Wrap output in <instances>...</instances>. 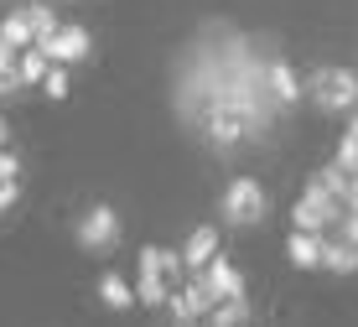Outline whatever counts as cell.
Returning <instances> with one entry per match:
<instances>
[{
    "instance_id": "7",
    "label": "cell",
    "mask_w": 358,
    "mask_h": 327,
    "mask_svg": "<svg viewBox=\"0 0 358 327\" xmlns=\"http://www.w3.org/2000/svg\"><path fill=\"white\" fill-rule=\"evenodd\" d=\"M166 312H171V322H203L208 312H213V291H208V281H203V270H192L187 281L171 291V301H166Z\"/></svg>"
},
{
    "instance_id": "12",
    "label": "cell",
    "mask_w": 358,
    "mask_h": 327,
    "mask_svg": "<svg viewBox=\"0 0 358 327\" xmlns=\"http://www.w3.org/2000/svg\"><path fill=\"white\" fill-rule=\"evenodd\" d=\"M270 94L280 99V109L301 104V78H296V68L286 57H270Z\"/></svg>"
},
{
    "instance_id": "17",
    "label": "cell",
    "mask_w": 358,
    "mask_h": 327,
    "mask_svg": "<svg viewBox=\"0 0 358 327\" xmlns=\"http://www.w3.org/2000/svg\"><path fill=\"white\" fill-rule=\"evenodd\" d=\"M208 322H213V327H239V322H250V301H244V296L213 301V312H208Z\"/></svg>"
},
{
    "instance_id": "6",
    "label": "cell",
    "mask_w": 358,
    "mask_h": 327,
    "mask_svg": "<svg viewBox=\"0 0 358 327\" xmlns=\"http://www.w3.org/2000/svg\"><path fill=\"white\" fill-rule=\"evenodd\" d=\"M73 234H78V244L89 249V255H104V249L120 244V213L109 203H94V208H83V218H78Z\"/></svg>"
},
{
    "instance_id": "11",
    "label": "cell",
    "mask_w": 358,
    "mask_h": 327,
    "mask_svg": "<svg viewBox=\"0 0 358 327\" xmlns=\"http://www.w3.org/2000/svg\"><path fill=\"white\" fill-rule=\"evenodd\" d=\"M94 291H99V301H104L109 312H130V307H141L135 286H130L120 270H104V275H99V286H94Z\"/></svg>"
},
{
    "instance_id": "10",
    "label": "cell",
    "mask_w": 358,
    "mask_h": 327,
    "mask_svg": "<svg viewBox=\"0 0 358 327\" xmlns=\"http://www.w3.org/2000/svg\"><path fill=\"white\" fill-rule=\"evenodd\" d=\"M286 260H291L296 270H322V234L291 229V239H286Z\"/></svg>"
},
{
    "instance_id": "15",
    "label": "cell",
    "mask_w": 358,
    "mask_h": 327,
    "mask_svg": "<svg viewBox=\"0 0 358 327\" xmlns=\"http://www.w3.org/2000/svg\"><path fill=\"white\" fill-rule=\"evenodd\" d=\"M0 36H6V42L16 47V53H21V47H31V42H36V32H31V16H27V6H21V11H10V16H0Z\"/></svg>"
},
{
    "instance_id": "24",
    "label": "cell",
    "mask_w": 358,
    "mask_h": 327,
    "mask_svg": "<svg viewBox=\"0 0 358 327\" xmlns=\"http://www.w3.org/2000/svg\"><path fill=\"white\" fill-rule=\"evenodd\" d=\"M16 193H21V182H0V213L16 203Z\"/></svg>"
},
{
    "instance_id": "23",
    "label": "cell",
    "mask_w": 358,
    "mask_h": 327,
    "mask_svg": "<svg viewBox=\"0 0 358 327\" xmlns=\"http://www.w3.org/2000/svg\"><path fill=\"white\" fill-rule=\"evenodd\" d=\"M338 229H343V239H353V244H358V208H343Z\"/></svg>"
},
{
    "instance_id": "26",
    "label": "cell",
    "mask_w": 358,
    "mask_h": 327,
    "mask_svg": "<svg viewBox=\"0 0 358 327\" xmlns=\"http://www.w3.org/2000/svg\"><path fill=\"white\" fill-rule=\"evenodd\" d=\"M0 146H10V130H6V120H0Z\"/></svg>"
},
{
    "instance_id": "3",
    "label": "cell",
    "mask_w": 358,
    "mask_h": 327,
    "mask_svg": "<svg viewBox=\"0 0 358 327\" xmlns=\"http://www.w3.org/2000/svg\"><path fill=\"white\" fill-rule=\"evenodd\" d=\"M306 99L327 115H343V109H358V73L353 68H317L306 78Z\"/></svg>"
},
{
    "instance_id": "14",
    "label": "cell",
    "mask_w": 358,
    "mask_h": 327,
    "mask_svg": "<svg viewBox=\"0 0 358 327\" xmlns=\"http://www.w3.org/2000/svg\"><path fill=\"white\" fill-rule=\"evenodd\" d=\"M322 270L353 275V270H358V244H353V239H327V234H322Z\"/></svg>"
},
{
    "instance_id": "4",
    "label": "cell",
    "mask_w": 358,
    "mask_h": 327,
    "mask_svg": "<svg viewBox=\"0 0 358 327\" xmlns=\"http://www.w3.org/2000/svg\"><path fill=\"white\" fill-rule=\"evenodd\" d=\"M218 213H224V223H234V229H250V223H265L270 197H265V187L255 182V177H234V182L224 187Z\"/></svg>"
},
{
    "instance_id": "9",
    "label": "cell",
    "mask_w": 358,
    "mask_h": 327,
    "mask_svg": "<svg viewBox=\"0 0 358 327\" xmlns=\"http://www.w3.org/2000/svg\"><path fill=\"white\" fill-rule=\"evenodd\" d=\"M203 281H208V291H213V301L244 296V275H239V265H234V260H224V255H213V260L203 265Z\"/></svg>"
},
{
    "instance_id": "5",
    "label": "cell",
    "mask_w": 358,
    "mask_h": 327,
    "mask_svg": "<svg viewBox=\"0 0 358 327\" xmlns=\"http://www.w3.org/2000/svg\"><path fill=\"white\" fill-rule=\"evenodd\" d=\"M343 218V197L327 193L322 182H306V193L296 197L291 208V229H312V234H327V223Z\"/></svg>"
},
{
    "instance_id": "2",
    "label": "cell",
    "mask_w": 358,
    "mask_h": 327,
    "mask_svg": "<svg viewBox=\"0 0 358 327\" xmlns=\"http://www.w3.org/2000/svg\"><path fill=\"white\" fill-rule=\"evenodd\" d=\"M182 275H192L187 260H182V249L145 244L141 255H135V296H141V307H166Z\"/></svg>"
},
{
    "instance_id": "16",
    "label": "cell",
    "mask_w": 358,
    "mask_h": 327,
    "mask_svg": "<svg viewBox=\"0 0 358 327\" xmlns=\"http://www.w3.org/2000/svg\"><path fill=\"white\" fill-rule=\"evenodd\" d=\"M47 68H52V57H47L36 42L16 53V73H21V83H42V78H47Z\"/></svg>"
},
{
    "instance_id": "27",
    "label": "cell",
    "mask_w": 358,
    "mask_h": 327,
    "mask_svg": "<svg viewBox=\"0 0 358 327\" xmlns=\"http://www.w3.org/2000/svg\"><path fill=\"white\" fill-rule=\"evenodd\" d=\"M348 135H358V109H353V120H348Z\"/></svg>"
},
{
    "instance_id": "13",
    "label": "cell",
    "mask_w": 358,
    "mask_h": 327,
    "mask_svg": "<svg viewBox=\"0 0 358 327\" xmlns=\"http://www.w3.org/2000/svg\"><path fill=\"white\" fill-rule=\"evenodd\" d=\"M213 255H218V229H213V223L192 229V234H187V244H182V260H187V270H203Z\"/></svg>"
},
{
    "instance_id": "21",
    "label": "cell",
    "mask_w": 358,
    "mask_h": 327,
    "mask_svg": "<svg viewBox=\"0 0 358 327\" xmlns=\"http://www.w3.org/2000/svg\"><path fill=\"white\" fill-rule=\"evenodd\" d=\"M0 182H21V156L10 146H0Z\"/></svg>"
},
{
    "instance_id": "19",
    "label": "cell",
    "mask_w": 358,
    "mask_h": 327,
    "mask_svg": "<svg viewBox=\"0 0 358 327\" xmlns=\"http://www.w3.org/2000/svg\"><path fill=\"white\" fill-rule=\"evenodd\" d=\"M42 94H47V99H68V62H52V68H47Z\"/></svg>"
},
{
    "instance_id": "25",
    "label": "cell",
    "mask_w": 358,
    "mask_h": 327,
    "mask_svg": "<svg viewBox=\"0 0 358 327\" xmlns=\"http://www.w3.org/2000/svg\"><path fill=\"white\" fill-rule=\"evenodd\" d=\"M0 68H16V47H10L6 36H0Z\"/></svg>"
},
{
    "instance_id": "20",
    "label": "cell",
    "mask_w": 358,
    "mask_h": 327,
    "mask_svg": "<svg viewBox=\"0 0 358 327\" xmlns=\"http://www.w3.org/2000/svg\"><path fill=\"white\" fill-rule=\"evenodd\" d=\"M332 161H338V167L348 172V177H358V135H348V130H343V141H338V156H332Z\"/></svg>"
},
{
    "instance_id": "22",
    "label": "cell",
    "mask_w": 358,
    "mask_h": 327,
    "mask_svg": "<svg viewBox=\"0 0 358 327\" xmlns=\"http://www.w3.org/2000/svg\"><path fill=\"white\" fill-rule=\"evenodd\" d=\"M16 89H27V83H21V73H16V68H0V99H10Z\"/></svg>"
},
{
    "instance_id": "8",
    "label": "cell",
    "mask_w": 358,
    "mask_h": 327,
    "mask_svg": "<svg viewBox=\"0 0 358 327\" xmlns=\"http://www.w3.org/2000/svg\"><path fill=\"white\" fill-rule=\"evenodd\" d=\"M36 47H42L52 62H83L94 53V36H89V27H57L52 36H42Z\"/></svg>"
},
{
    "instance_id": "1",
    "label": "cell",
    "mask_w": 358,
    "mask_h": 327,
    "mask_svg": "<svg viewBox=\"0 0 358 327\" xmlns=\"http://www.w3.org/2000/svg\"><path fill=\"white\" fill-rule=\"evenodd\" d=\"M213 36H218L213 53L203 47V36L187 47L177 109L218 151H229L250 135H265L280 115V99L270 94V62H255L250 36L229 27H213Z\"/></svg>"
},
{
    "instance_id": "18",
    "label": "cell",
    "mask_w": 358,
    "mask_h": 327,
    "mask_svg": "<svg viewBox=\"0 0 358 327\" xmlns=\"http://www.w3.org/2000/svg\"><path fill=\"white\" fill-rule=\"evenodd\" d=\"M27 16H31V32H36V42H42V36H52L57 32V16H52V6H27Z\"/></svg>"
}]
</instances>
